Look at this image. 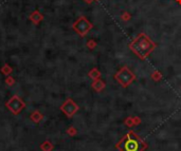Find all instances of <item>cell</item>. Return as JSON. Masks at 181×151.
Listing matches in <instances>:
<instances>
[{"label":"cell","instance_id":"1","mask_svg":"<svg viewBox=\"0 0 181 151\" xmlns=\"http://www.w3.org/2000/svg\"><path fill=\"white\" fill-rule=\"evenodd\" d=\"M129 48L132 52L142 60H144L156 48V43L144 33H140L132 42Z\"/></svg>","mask_w":181,"mask_h":151},{"label":"cell","instance_id":"2","mask_svg":"<svg viewBox=\"0 0 181 151\" xmlns=\"http://www.w3.org/2000/svg\"><path fill=\"white\" fill-rule=\"evenodd\" d=\"M116 148L120 149V151H144L147 148V144L135 132L130 131L116 145Z\"/></svg>","mask_w":181,"mask_h":151},{"label":"cell","instance_id":"3","mask_svg":"<svg viewBox=\"0 0 181 151\" xmlns=\"http://www.w3.org/2000/svg\"><path fill=\"white\" fill-rule=\"evenodd\" d=\"M114 78L121 86L126 88L136 80V75L127 67H123L116 72Z\"/></svg>","mask_w":181,"mask_h":151},{"label":"cell","instance_id":"4","mask_svg":"<svg viewBox=\"0 0 181 151\" xmlns=\"http://www.w3.org/2000/svg\"><path fill=\"white\" fill-rule=\"evenodd\" d=\"M72 28H73V30L75 31L80 36L84 37V36H86V35L88 34L89 31L92 29V23H91L86 17L81 16V17L73 23Z\"/></svg>","mask_w":181,"mask_h":151},{"label":"cell","instance_id":"5","mask_svg":"<svg viewBox=\"0 0 181 151\" xmlns=\"http://www.w3.org/2000/svg\"><path fill=\"white\" fill-rule=\"evenodd\" d=\"M7 108L11 111L13 114H19L20 112L22 111V109L26 107V104L20 98L19 96H13L9 102L5 104Z\"/></svg>","mask_w":181,"mask_h":151},{"label":"cell","instance_id":"6","mask_svg":"<svg viewBox=\"0 0 181 151\" xmlns=\"http://www.w3.org/2000/svg\"><path fill=\"white\" fill-rule=\"evenodd\" d=\"M60 110L63 111L68 117H71L78 112V106L74 103L73 99L71 98H68L63 105L60 107Z\"/></svg>","mask_w":181,"mask_h":151},{"label":"cell","instance_id":"7","mask_svg":"<svg viewBox=\"0 0 181 151\" xmlns=\"http://www.w3.org/2000/svg\"><path fill=\"white\" fill-rule=\"evenodd\" d=\"M105 82H103V80H101L99 78V79H95V80H93V82H92V88L94 89L97 92H100V91H102L103 90L104 88H105Z\"/></svg>","mask_w":181,"mask_h":151},{"label":"cell","instance_id":"8","mask_svg":"<svg viewBox=\"0 0 181 151\" xmlns=\"http://www.w3.org/2000/svg\"><path fill=\"white\" fill-rule=\"evenodd\" d=\"M30 19H31V21L32 22H34V23H39V22L41 21V20L43 19V16L41 15L40 13H39L38 11H35V12H33L32 14H31V16H30Z\"/></svg>","mask_w":181,"mask_h":151},{"label":"cell","instance_id":"9","mask_svg":"<svg viewBox=\"0 0 181 151\" xmlns=\"http://www.w3.org/2000/svg\"><path fill=\"white\" fill-rule=\"evenodd\" d=\"M88 75L90 78H92L93 80H95V79H99L100 78V76H101V72H100L97 68H93L92 70H90V72L88 73Z\"/></svg>","mask_w":181,"mask_h":151},{"label":"cell","instance_id":"10","mask_svg":"<svg viewBox=\"0 0 181 151\" xmlns=\"http://www.w3.org/2000/svg\"><path fill=\"white\" fill-rule=\"evenodd\" d=\"M31 119H32L33 122H35V123H39V122L43 119V115H41L38 111H35V112H33L32 114H31Z\"/></svg>","mask_w":181,"mask_h":151},{"label":"cell","instance_id":"11","mask_svg":"<svg viewBox=\"0 0 181 151\" xmlns=\"http://www.w3.org/2000/svg\"><path fill=\"white\" fill-rule=\"evenodd\" d=\"M40 148H41V150H43V151H51L52 149H53V145L47 140V142H45L43 145H41Z\"/></svg>","mask_w":181,"mask_h":151},{"label":"cell","instance_id":"12","mask_svg":"<svg viewBox=\"0 0 181 151\" xmlns=\"http://www.w3.org/2000/svg\"><path fill=\"white\" fill-rule=\"evenodd\" d=\"M1 72H2L5 75H9V74L12 72V68L10 67L9 65H5L2 69H1Z\"/></svg>","mask_w":181,"mask_h":151},{"label":"cell","instance_id":"13","mask_svg":"<svg viewBox=\"0 0 181 151\" xmlns=\"http://www.w3.org/2000/svg\"><path fill=\"white\" fill-rule=\"evenodd\" d=\"M125 124L128 126V127H132V126L136 125V124H135V119L134 117H127L125 121Z\"/></svg>","mask_w":181,"mask_h":151},{"label":"cell","instance_id":"14","mask_svg":"<svg viewBox=\"0 0 181 151\" xmlns=\"http://www.w3.org/2000/svg\"><path fill=\"white\" fill-rule=\"evenodd\" d=\"M151 78H153L154 80H160L162 78V76L159 71H155L153 74H151Z\"/></svg>","mask_w":181,"mask_h":151},{"label":"cell","instance_id":"15","mask_svg":"<svg viewBox=\"0 0 181 151\" xmlns=\"http://www.w3.org/2000/svg\"><path fill=\"white\" fill-rule=\"evenodd\" d=\"M87 47H88L89 49H94V48L97 47V42L91 39V40H89L88 42H87Z\"/></svg>","mask_w":181,"mask_h":151},{"label":"cell","instance_id":"16","mask_svg":"<svg viewBox=\"0 0 181 151\" xmlns=\"http://www.w3.org/2000/svg\"><path fill=\"white\" fill-rule=\"evenodd\" d=\"M5 82H7L9 86H13L14 82H15V80H14V78L11 77V76H8V78L5 79Z\"/></svg>","mask_w":181,"mask_h":151},{"label":"cell","instance_id":"17","mask_svg":"<svg viewBox=\"0 0 181 151\" xmlns=\"http://www.w3.org/2000/svg\"><path fill=\"white\" fill-rule=\"evenodd\" d=\"M67 132H68V134L71 136H73L76 134V130H75V128H73V127H70L69 129L67 130Z\"/></svg>","mask_w":181,"mask_h":151},{"label":"cell","instance_id":"18","mask_svg":"<svg viewBox=\"0 0 181 151\" xmlns=\"http://www.w3.org/2000/svg\"><path fill=\"white\" fill-rule=\"evenodd\" d=\"M122 19L123 20H128V19H130V14H128L127 12H125V13H123V15H122Z\"/></svg>","mask_w":181,"mask_h":151},{"label":"cell","instance_id":"19","mask_svg":"<svg viewBox=\"0 0 181 151\" xmlns=\"http://www.w3.org/2000/svg\"><path fill=\"white\" fill-rule=\"evenodd\" d=\"M135 119V124H136V125H139V124L141 123V119H139V117H134Z\"/></svg>","mask_w":181,"mask_h":151},{"label":"cell","instance_id":"20","mask_svg":"<svg viewBox=\"0 0 181 151\" xmlns=\"http://www.w3.org/2000/svg\"><path fill=\"white\" fill-rule=\"evenodd\" d=\"M85 1H86V2H88V3H91L92 1H94V0H85Z\"/></svg>","mask_w":181,"mask_h":151},{"label":"cell","instance_id":"21","mask_svg":"<svg viewBox=\"0 0 181 151\" xmlns=\"http://www.w3.org/2000/svg\"><path fill=\"white\" fill-rule=\"evenodd\" d=\"M176 1H177V2L179 3V5H181V0H176Z\"/></svg>","mask_w":181,"mask_h":151}]
</instances>
